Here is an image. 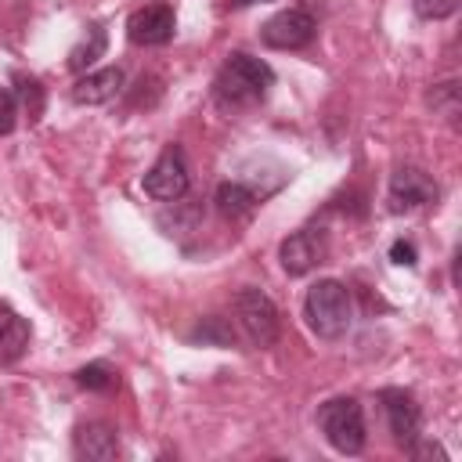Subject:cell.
I'll list each match as a JSON object with an SVG mask.
<instances>
[{
    "instance_id": "6da1fadb",
    "label": "cell",
    "mask_w": 462,
    "mask_h": 462,
    "mask_svg": "<svg viewBox=\"0 0 462 462\" xmlns=\"http://www.w3.org/2000/svg\"><path fill=\"white\" fill-rule=\"evenodd\" d=\"M271 87H274V69L245 51H235L213 79V101L224 112H238V108L263 101Z\"/></svg>"
},
{
    "instance_id": "7a4b0ae2",
    "label": "cell",
    "mask_w": 462,
    "mask_h": 462,
    "mask_svg": "<svg viewBox=\"0 0 462 462\" xmlns=\"http://www.w3.org/2000/svg\"><path fill=\"white\" fill-rule=\"evenodd\" d=\"M303 318L310 325L314 336L321 339H339L350 332V321H354V300H350V289L336 278H321L307 289L303 296Z\"/></svg>"
},
{
    "instance_id": "3957f363",
    "label": "cell",
    "mask_w": 462,
    "mask_h": 462,
    "mask_svg": "<svg viewBox=\"0 0 462 462\" xmlns=\"http://www.w3.org/2000/svg\"><path fill=\"white\" fill-rule=\"evenodd\" d=\"M318 430L339 455H361L365 451V411L354 397H332L318 408Z\"/></svg>"
},
{
    "instance_id": "277c9868",
    "label": "cell",
    "mask_w": 462,
    "mask_h": 462,
    "mask_svg": "<svg viewBox=\"0 0 462 462\" xmlns=\"http://www.w3.org/2000/svg\"><path fill=\"white\" fill-rule=\"evenodd\" d=\"M231 314L242 328V336L253 343V346H271L278 343V332H282V318H278V307L267 292L245 285L235 292L231 300Z\"/></svg>"
},
{
    "instance_id": "5b68a950",
    "label": "cell",
    "mask_w": 462,
    "mask_h": 462,
    "mask_svg": "<svg viewBox=\"0 0 462 462\" xmlns=\"http://www.w3.org/2000/svg\"><path fill=\"white\" fill-rule=\"evenodd\" d=\"M188 184H191V177H188V159H184V148L180 144H166L162 155L152 162V170L141 180L144 195L155 199V202H177V199H184L188 195Z\"/></svg>"
},
{
    "instance_id": "8992f818",
    "label": "cell",
    "mask_w": 462,
    "mask_h": 462,
    "mask_svg": "<svg viewBox=\"0 0 462 462\" xmlns=\"http://www.w3.org/2000/svg\"><path fill=\"white\" fill-rule=\"evenodd\" d=\"M437 195H440L437 180L419 166H397L390 173V191H386L390 213H411L419 206L437 202Z\"/></svg>"
},
{
    "instance_id": "52a82bcc",
    "label": "cell",
    "mask_w": 462,
    "mask_h": 462,
    "mask_svg": "<svg viewBox=\"0 0 462 462\" xmlns=\"http://www.w3.org/2000/svg\"><path fill=\"white\" fill-rule=\"evenodd\" d=\"M314 36H318V22H314V14L303 11V7L278 11V14L267 18L263 29H260V40H263L267 47H274V51H300V47H307Z\"/></svg>"
},
{
    "instance_id": "ba28073f",
    "label": "cell",
    "mask_w": 462,
    "mask_h": 462,
    "mask_svg": "<svg viewBox=\"0 0 462 462\" xmlns=\"http://www.w3.org/2000/svg\"><path fill=\"white\" fill-rule=\"evenodd\" d=\"M173 32H177V14H173V7L166 0L137 7L130 14V22H126V36L137 47H162V43L173 40Z\"/></svg>"
},
{
    "instance_id": "9c48e42d",
    "label": "cell",
    "mask_w": 462,
    "mask_h": 462,
    "mask_svg": "<svg viewBox=\"0 0 462 462\" xmlns=\"http://www.w3.org/2000/svg\"><path fill=\"white\" fill-rule=\"evenodd\" d=\"M379 401H383V411H386V422H390L393 440L404 444V448L415 444V440H419V430H422V411H419L415 397H411L408 390L390 386V390L379 393Z\"/></svg>"
},
{
    "instance_id": "30bf717a",
    "label": "cell",
    "mask_w": 462,
    "mask_h": 462,
    "mask_svg": "<svg viewBox=\"0 0 462 462\" xmlns=\"http://www.w3.org/2000/svg\"><path fill=\"white\" fill-rule=\"evenodd\" d=\"M72 448L79 458H90V462H108L119 455V433L112 422H101V419H90V422H79L76 433H72Z\"/></svg>"
},
{
    "instance_id": "8fae6325",
    "label": "cell",
    "mask_w": 462,
    "mask_h": 462,
    "mask_svg": "<svg viewBox=\"0 0 462 462\" xmlns=\"http://www.w3.org/2000/svg\"><path fill=\"white\" fill-rule=\"evenodd\" d=\"M278 260H282L285 274L303 278L307 271H314V267L321 263V242H318V235H314L310 227L292 231L289 238H282V245H278Z\"/></svg>"
},
{
    "instance_id": "7c38bea8",
    "label": "cell",
    "mask_w": 462,
    "mask_h": 462,
    "mask_svg": "<svg viewBox=\"0 0 462 462\" xmlns=\"http://www.w3.org/2000/svg\"><path fill=\"white\" fill-rule=\"evenodd\" d=\"M123 83H126V76H123L119 65H105V69L83 72L72 83V101L76 105H105V101H112L123 90Z\"/></svg>"
},
{
    "instance_id": "4fadbf2b",
    "label": "cell",
    "mask_w": 462,
    "mask_h": 462,
    "mask_svg": "<svg viewBox=\"0 0 462 462\" xmlns=\"http://www.w3.org/2000/svg\"><path fill=\"white\" fill-rule=\"evenodd\" d=\"M25 346H29V321L14 307L0 303V361L4 365L18 361L25 354Z\"/></svg>"
},
{
    "instance_id": "5bb4252c",
    "label": "cell",
    "mask_w": 462,
    "mask_h": 462,
    "mask_svg": "<svg viewBox=\"0 0 462 462\" xmlns=\"http://www.w3.org/2000/svg\"><path fill=\"white\" fill-rule=\"evenodd\" d=\"M256 202H260V195H256L249 184H242V180H224V184L217 188V209H220L227 220H245V217L256 209Z\"/></svg>"
},
{
    "instance_id": "9a60e30c",
    "label": "cell",
    "mask_w": 462,
    "mask_h": 462,
    "mask_svg": "<svg viewBox=\"0 0 462 462\" xmlns=\"http://www.w3.org/2000/svg\"><path fill=\"white\" fill-rule=\"evenodd\" d=\"M105 47H108V36H105V29L94 22V25L87 29V36L69 51V69H72V72H90V65L105 54Z\"/></svg>"
},
{
    "instance_id": "2e32d148",
    "label": "cell",
    "mask_w": 462,
    "mask_h": 462,
    "mask_svg": "<svg viewBox=\"0 0 462 462\" xmlns=\"http://www.w3.org/2000/svg\"><path fill=\"white\" fill-rule=\"evenodd\" d=\"M76 383L83 390H90V393H108V390L119 386V372L112 365H105V361H90V365H83L76 372Z\"/></svg>"
},
{
    "instance_id": "e0dca14e",
    "label": "cell",
    "mask_w": 462,
    "mask_h": 462,
    "mask_svg": "<svg viewBox=\"0 0 462 462\" xmlns=\"http://www.w3.org/2000/svg\"><path fill=\"white\" fill-rule=\"evenodd\" d=\"M191 343H217V346H231L235 343V332L224 318H202L199 328L191 332Z\"/></svg>"
},
{
    "instance_id": "ac0fdd59",
    "label": "cell",
    "mask_w": 462,
    "mask_h": 462,
    "mask_svg": "<svg viewBox=\"0 0 462 462\" xmlns=\"http://www.w3.org/2000/svg\"><path fill=\"white\" fill-rule=\"evenodd\" d=\"M430 105H433V112H440L444 119H455V116H458V83H455V79L437 83V87L430 90Z\"/></svg>"
},
{
    "instance_id": "d6986e66",
    "label": "cell",
    "mask_w": 462,
    "mask_h": 462,
    "mask_svg": "<svg viewBox=\"0 0 462 462\" xmlns=\"http://www.w3.org/2000/svg\"><path fill=\"white\" fill-rule=\"evenodd\" d=\"M458 4L462 0H411V7H415V14L419 18H448V14H455L458 11Z\"/></svg>"
},
{
    "instance_id": "ffe728a7",
    "label": "cell",
    "mask_w": 462,
    "mask_h": 462,
    "mask_svg": "<svg viewBox=\"0 0 462 462\" xmlns=\"http://www.w3.org/2000/svg\"><path fill=\"white\" fill-rule=\"evenodd\" d=\"M18 94H22V101H25V108H29V116L36 119L40 112H43V87L32 79V76H18Z\"/></svg>"
},
{
    "instance_id": "44dd1931",
    "label": "cell",
    "mask_w": 462,
    "mask_h": 462,
    "mask_svg": "<svg viewBox=\"0 0 462 462\" xmlns=\"http://www.w3.org/2000/svg\"><path fill=\"white\" fill-rule=\"evenodd\" d=\"M14 123H18V97H14V90L0 87V137L11 134Z\"/></svg>"
},
{
    "instance_id": "7402d4cb",
    "label": "cell",
    "mask_w": 462,
    "mask_h": 462,
    "mask_svg": "<svg viewBox=\"0 0 462 462\" xmlns=\"http://www.w3.org/2000/svg\"><path fill=\"white\" fill-rule=\"evenodd\" d=\"M390 260H393L397 267H415V263H419V253H415V245H411L408 238H397V242L390 245Z\"/></svg>"
},
{
    "instance_id": "603a6c76",
    "label": "cell",
    "mask_w": 462,
    "mask_h": 462,
    "mask_svg": "<svg viewBox=\"0 0 462 462\" xmlns=\"http://www.w3.org/2000/svg\"><path fill=\"white\" fill-rule=\"evenodd\" d=\"M253 4H267V0H231V7H253Z\"/></svg>"
}]
</instances>
